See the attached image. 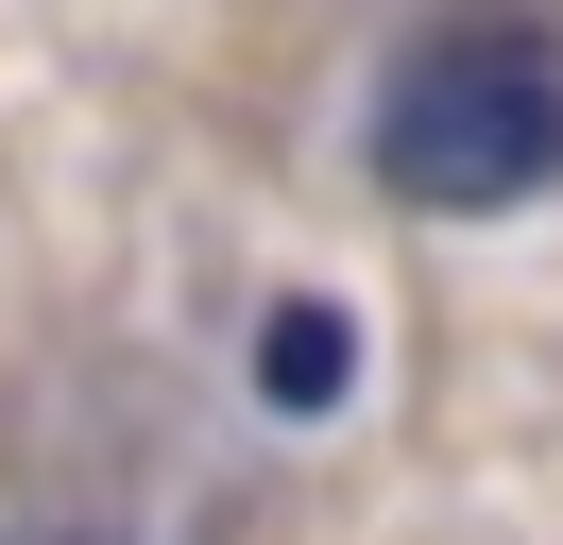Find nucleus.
<instances>
[{
	"instance_id": "f257e3e1",
	"label": "nucleus",
	"mask_w": 563,
	"mask_h": 545,
	"mask_svg": "<svg viewBox=\"0 0 563 545\" xmlns=\"http://www.w3.org/2000/svg\"><path fill=\"white\" fill-rule=\"evenodd\" d=\"M376 188L410 222H512L563 188V52L529 18H444L376 86Z\"/></svg>"
},
{
	"instance_id": "f03ea898",
	"label": "nucleus",
	"mask_w": 563,
	"mask_h": 545,
	"mask_svg": "<svg viewBox=\"0 0 563 545\" xmlns=\"http://www.w3.org/2000/svg\"><path fill=\"white\" fill-rule=\"evenodd\" d=\"M342 392H358V307L342 290H290L274 324H256V409H274V426H324Z\"/></svg>"
}]
</instances>
